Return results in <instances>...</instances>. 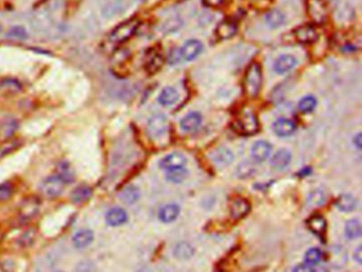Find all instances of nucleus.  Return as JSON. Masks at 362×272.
I'll use <instances>...</instances> for the list:
<instances>
[{"label":"nucleus","mask_w":362,"mask_h":272,"mask_svg":"<svg viewBox=\"0 0 362 272\" xmlns=\"http://www.w3.org/2000/svg\"><path fill=\"white\" fill-rule=\"evenodd\" d=\"M263 84L262 68L257 63H252L246 72L245 79H243V90L249 97H256Z\"/></svg>","instance_id":"nucleus-1"},{"label":"nucleus","mask_w":362,"mask_h":272,"mask_svg":"<svg viewBox=\"0 0 362 272\" xmlns=\"http://www.w3.org/2000/svg\"><path fill=\"white\" fill-rule=\"evenodd\" d=\"M139 27V20L136 18H132L127 22H124L111 32L108 36V40L113 44H122V42L130 40Z\"/></svg>","instance_id":"nucleus-2"},{"label":"nucleus","mask_w":362,"mask_h":272,"mask_svg":"<svg viewBox=\"0 0 362 272\" xmlns=\"http://www.w3.org/2000/svg\"><path fill=\"white\" fill-rule=\"evenodd\" d=\"M65 184L56 174L49 176L40 183L39 190L47 199H55L64 192Z\"/></svg>","instance_id":"nucleus-3"},{"label":"nucleus","mask_w":362,"mask_h":272,"mask_svg":"<svg viewBox=\"0 0 362 272\" xmlns=\"http://www.w3.org/2000/svg\"><path fill=\"white\" fill-rule=\"evenodd\" d=\"M307 13L309 18L317 24L326 22L328 8L325 0H307Z\"/></svg>","instance_id":"nucleus-4"},{"label":"nucleus","mask_w":362,"mask_h":272,"mask_svg":"<svg viewBox=\"0 0 362 272\" xmlns=\"http://www.w3.org/2000/svg\"><path fill=\"white\" fill-rule=\"evenodd\" d=\"M235 129L237 132L245 135L255 134L259 129L258 120L255 114L252 112L243 113L237 120L235 122Z\"/></svg>","instance_id":"nucleus-5"},{"label":"nucleus","mask_w":362,"mask_h":272,"mask_svg":"<svg viewBox=\"0 0 362 272\" xmlns=\"http://www.w3.org/2000/svg\"><path fill=\"white\" fill-rule=\"evenodd\" d=\"M168 120L164 115H154L148 122L147 130L151 138H161L167 132Z\"/></svg>","instance_id":"nucleus-6"},{"label":"nucleus","mask_w":362,"mask_h":272,"mask_svg":"<svg viewBox=\"0 0 362 272\" xmlns=\"http://www.w3.org/2000/svg\"><path fill=\"white\" fill-rule=\"evenodd\" d=\"M40 202L37 198L30 197L24 200L19 208V217L23 220H30L37 215Z\"/></svg>","instance_id":"nucleus-7"},{"label":"nucleus","mask_w":362,"mask_h":272,"mask_svg":"<svg viewBox=\"0 0 362 272\" xmlns=\"http://www.w3.org/2000/svg\"><path fill=\"white\" fill-rule=\"evenodd\" d=\"M164 65V56L159 50L152 49L149 51L145 62V70L148 74H153L157 72Z\"/></svg>","instance_id":"nucleus-8"},{"label":"nucleus","mask_w":362,"mask_h":272,"mask_svg":"<svg viewBox=\"0 0 362 272\" xmlns=\"http://www.w3.org/2000/svg\"><path fill=\"white\" fill-rule=\"evenodd\" d=\"M294 36L301 44H311L318 40V32L314 26L305 24L294 30Z\"/></svg>","instance_id":"nucleus-9"},{"label":"nucleus","mask_w":362,"mask_h":272,"mask_svg":"<svg viewBox=\"0 0 362 272\" xmlns=\"http://www.w3.org/2000/svg\"><path fill=\"white\" fill-rule=\"evenodd\" d=\"M128 212L122 208H112L105 215V221L109 226H119L128 221Z\"/></svg>","instance_id":"nucleus-10"},{"label":"nucleus","mask_w":362,"mask_h":272,"mask_svg":"<svg viewBox=\"0 0 362 272\" xmlns=\"http://www.w3.org/2000/svg\"><path fill=\"white\" fill-rule=\"evenodd\" d=\"M94 232L88 228H83L79 230L78 232H75L72 236V244L75 249L82 250L84 248H87V246L94 242Z\"/></svg>","instance_id":"nucleus-11"},{"label":"nucleus","mask_w":362,"mask_h":272,"mask_svg":"<svg viewBox=\"0 0 362 272\" xmlns=\"http://www.w3.org/2000/svg\"><path fill=\"white\" fill-rule=\"evenodd\" d=\"M203 50V45L201 42L197 40H190L184 44L181 49V56H183L186 61H191V60L196 58Z\"/></svg>","instance_id":"nucleus-12"},{"label":"nucleus","mask_w":362,"mask_h":272,"mask_svg":"<svg viewBox=\"0 0 362 272\" xmlns=\"http://www.w3.org/2000/svg\"><path fill=\"white\" fill-rule=\"evenodd\" d=\"M185 164H186V158L179 152H174L171 153V154H168L161 160V163H159L161 167L166 170L184 167Z\"/></svg>","instance_id":"nucleus-13"},{"label":"nucleus","mask_w":362,"mask_h":272,"mask_svg":"<svg viewBox=\"0 0 362 272\" xmlns=\"http://www.w3.org/2000/svg\"><path fill=\"white\" fill-rule=\"evenodd\" d=\"M271 150V144L268 142L259 140L256 142L254 146L252 147V156H253L256 162H264L270 156Z\"/></svg>","instance_id":"nucleus-14"},{"label":"nucleus","mask_w":362,"mask_h":272,"mask_svg":"<svg viewBox=\"0 0 362 272\" xmlns=\"http://www.w3.org/2000/svg\"><path fill=\"white\" fill-rule=\"evenodd\" d=\"M92 196V190L88 185L82 184L75 187L70 194V200L75 204H81L88 201Z\"/></svg>","instance_id":"nucleus-15"},{"label":"nucleus","mask_w":362,"mask_h":272,"mask_svg":"<svg viewBox=\"0 0 362 272\" xmlns=\"http://www.w3.org/2000/svg\"><path fill=\"white\" fill-rule=\"evenodd\" d=\"M250 210V203L243 198L234 199L231 204V215L234 219H240L246 216Z\"/></svg>","instance_id":"nucleus-16"},{"label":"nucleus","mask_w":362,"mask_h":272,"mask_svg":"<svg viewBox=\"0 0 362 272\" xmlns=\"http://www.w3.org/2000/svg\"><path fill=\"white\" fill-rule=\"evenodd\" d=\"M274 132L279 136H289L296 130V124L288 118H280L274 122Z\"/></svg>","instance_id":"nucleus-17"},{"label":"nucleus","mask_w":362,"mask_h":272,"mask_svg":"<svg viewBox=\"0 0 362 272\" xmlns=\"http://www.w3.org/2000/svg\"><path fill=\"white\" fill-rule=\"evenodd\" d=\"M296 65H297V58L293 56H290V54L282 56L275 61L274 70L277 74H285V72L291 70Z\"/></svg>","instance_id":"nucleus-18"},{"label":"nucleus","mask_w":362,"mask_h":272,"mask_svg":"<svg viewBox=\"0 0 362 272\" xmlns=\"http://www.w3.org/2000/svg\"><path fill=\"white\" fill-rule=\"evenodd\" d=\"M202 122V116L198 112H191L185 116L181 120L182 129L191 132L197 130Z\"/></svg>","instance_id":"nucleus-19"},{"label":"nucleus","mask_w":362,"mask_h":272,"mask_svg":"<svg viewBox=\"0 0 362 272\" xmlns=\"http://www.w3.org/2000/svg\"><path fill=\"white\" fill-rule=\"evenodd\" d=\"M291 162V154L288 150L281 149L271 158V165L274 169L282 170L287 167Z\"/></svg>","instance_id":"nucleus-20"},{"label":"nucleus","mask_w":362,"mask_h":272,"mask_svg":"<svg viewBox=\"0 0 362 272\" xmlns=\"http://www.w3.org/2000/svg\"><path fill=\"white\" fill-rule=\"evenodd\" d=\"M237 33V26L234 22L225 20L218 26L216 34L220 40H229Z\"/></svg>","instance_id":"nucleus-21"},{"label":"nucleus","mask_w":362,"mask_h":272,"mask_svg":"<svg viewBox=\"0 0 362 272\" xmlns=\"http://www.w3.org/2000/svg\"><path fill=\"white\" fill-rule=\"evenodd\" d=\"M56 176L61 178L64 184L72 183L75 178L73 169L71 168L68 162H61L56 167Z\"/></svg>","instance_id":"nucleus-22"},{"label":"nucleus","mask_w":362,"mask_h":272,"mask_svg":"<svg viewBox=\"0 0 362 272\" xmlns=\"http://www.w3.org/2000/svg\"><path fill=\"white\" fill-rule=\"evenodd\" d=\"M140 198V192L136 186L129 185L120 192L119 199L125 204H134Z\"/></svg>","instance_id":"nucleus-23"},{"label":"nucleus","mask_w":362,"mask_h":272,"mask_svg":"<svg viewBox=\"0 0 362 272\" xmlns=\"http://www.w3.org/2000/svg\"><path fill=\"white\" fill-rule=\"evenodd\" d=\"M180 214V208L175 204H167V206H163L158 212V217L163 222H172L176 218H178Z\"/></svg>","instance_id":"nucleus-24"},{"label":"nucleus","mask_w":362,"mask_h":272,"mask_svg":"<svg viewBox=\"0 0 362 272\" xmlns=\"http://www.w3.org/2000/svg\"><path fill=\"white\" fill-rule=\"evenodd\" d=\"M335 206L341 212H352L357 206V200L352 194H342L337 199Z\"/></svg>","instance_id":"nucleus-25"},{"label":"nucleus","mask_w":362,"mask_h":272,"mask_svg":"<svg viewBox=\"0 0 362 272\" xmlns=\"http://www.w3.org/2000/svg\"><path fill=\"white\" fill-rule=\"evenodd\" d=\"M213 160L216 164L221 165V166H225L229 165L230 163H232L234 160V154L232 153L231 150L226 149V148H219L217 149L212 156Z\"/></svg>","instance_id":"nucleus-26"},{"label":"nucleus","mask_w":362,"mask_h":272,"mask_svg":"<svg viewBox=\"0 0 362 272\" xmlns=\"http://www.w3.org/2000/svg\"><path fill=\"white\" fill-rule=\"evenodd\" d=\"M179 99V92L173 88H166L161 92L158 97V102L162 106H171L175 104V101Z\"/></svg>","instance_id":"nucleus-27"},{"label":"nucleus","mask_w":362,"mask_h":272,"mask_svg":"<svg viewBox=\"0 0 362 272\" xmlns=\"http://www.w3.org/2000/svg\"><path fill=\"white\" fill-rule=\"evenodd\" d=\"M18 128V122L14 118H6L0 124V134L4 138H11Z\"/></svg>","instance_id":"nucleus-28"},{"label":"nucleus","mask_w":362,"mask_h":272,"mask_svg":"<svg viewBox=\"0 0 362 272\" xmlns=\"http://www.w3.org/2000/svg\"><path fill=\"white\" fill-rule=\"evenodd\" d=\"M193 248L188 242H180L174 246L173 254L178 260H189L193 255Z\"/></svg>","instance_id":"nucleus-29"},{"label":"nucleus","mask_w":362,"mask_h":272,"mask_svg":"<svg viewBox=\"0 0 362 272\" xmlns=\"http://www.w3.org/2000/svg\"><path fill=\"white\" fill-rule=\"evenodd\" d=\"M309 228L316 234H323L326 230V220L321 215H315L308 220Z\"/></svg>","instance_id":"nucleus-30"},{"label":"nucleus","mask_w":362,"mask_h":272,"mask_svg":"<svg viewBox=\"0 0 362 272\" xmlns=\"http://www.w3.org/2000/svg\"><path fill=\"white\" fill-rule=\"evenodd\" d=\"M188 176V172L184 167L168 170L166 178L171 183H181Z\"/></svg>","instance_id":"nucleus-31"},{"label":"nucleus","mask_w":362,"mask_h":272,"mask_svg":"<svg viewBox=\"0 0 362 272\" xmlns=\"http://www.w3.org/2000/svg\"><path fill=\"white\" fill-rule=\"evenodd\" d=\"M345 234H347V236L351 238V240L359 237L361 235L360 221L357 219L348 221V224H345Z\"/></svg>","instance_id":"nucleus-32"},{"label":"nucleus","mask_w":362,"mask_h":272,"mask_svg":"<svg viewBox=\"0 0 362 272\" xmlns=\"http://www.w3.org/2000/svg\"><path fill=\"white\" fill-rule=\"evenodd\" d=\"M266 20L271 28H279L285 22V16L283 13L277 10L269 12L266 16Z\"/></svg>","instance_id":"nucleus-33"},{"label":"nucleus","mask_w":362,"mask_h":272,"mask_svg":"<svg viewBox=\"0 0 362 272\" xmlns=\"http://www.w3.org/2000/svg\"><path fill=\"white\" fill-rule=\"evenodd\" d=\"M0 88H1L2 92H5L7 94H17L22 90L21 84L14 79H4L2 82L0 83Z\"/></svg>","instance_id":"nucleus-34"},{"label":"nucleus","mask_w":362,"mask_h":272,"mask_svg":"<svg viewBox=\"0 0 362 272\" xmlns=\"http://www.w3.org/2000/svg\"><path fill=\"white\" fill-rule=\"evenodd\" d=\"M325 202V194L321 190H314L310 192L307 198V206L309 208H319Z\"/></svg>","instance_id":"nucleus-35"},{"label":"nucleus","mask_w":362,"mask_h":272,"mask_svg":"<svg viewBox=\"0 0 362 272\" xmlns=\"http://www.w3.org/2000/svg\"><path fill=\"white\" fill-rule=\"evenodd\" d=\"M35 238H36V230L30 228L21 234L18 240V242L21 246H23V248H28V246H30L35 242Z\"/></svg>","instance_id":"nucleus-36"},{"label":"nucleus","mask_w":362,"mask_h":272,"mask_svg":"<svg viewBox=\"0 0 362 272\" xmlns=\"http://www.w3.org/2000/svg\"><path fill=\"white\" fill-rule=\"evenodd\" d=\"M317 106V100L313 96H306L299 102V110L303 113H309Z\"/></svg>","instance_id":"nucleus-37"},{"label":"nucleus","mask_w":362,"mask_h":272,"mask_svg":"<svg viewBox=\"0 0 362 272\" xmlns=\"http://www.w3.org/2000/svg\"><path fill=\"white\" fill-rule=\"evenodd\" d=\"M6 36L9 38H14V40H23L28 38L29 34H28L27 30L22 27V26H14V27H12L9 30V32H7Z\"/></svg>","instance_id":"nucleus-38"},{"label":"nucleus","mask_w":362,"mask_h":272,"mask_svg":"<svg viewBox=\"0 0 362 272\" xmlns=\"http://www.w3.org/2000/svg\"><path fill=\"white\" fill-rule=\"evenodd\" d=\"M322 260V251L318 248H311L305 254L307 265H316Z\"/></svg>","instance_id":"nucleus-39"},{"label":"nucleus","mask_w":362,"mask_h":272,"mask_svg":"<svg viewBox=\"0 0 362 272\" xmlns=\"http://www.w3.org/2000/svg\"><path fill=\"white\" fill-rule=\"evenodd\" d=\"M14 192V186L10 182L0 184V202H4L11 199Z\"/></svg>","instance_id":"nucleus-40"},{"label":"nucleus","mask_w":362,"mask_h":272,"mask_svg":"<svg viewBox=\"0 0 362 272\" xmlns=\"http://www.w3.org/2000/svg\"><path fill=\"white\" fill-rule=\"evenodd\" d=\"M95 271H96L95 262L89 260H81L80 262L77 264V266H75L74 269V272H95Z\"/></svg>","instance_id":"nucleus-41"},{"label":"nucleus","mask_w":362,"mask_h":272,"mask_svg":"<svg viewBox=\"0 0 362 272\" xmlns=\"http://www.w3.org/2000/svg\"><path fill=\"white\" fill-rule=\"evenodd\" d=\"M253 172H254V167H253V165L248 163V162L241 163L237 168V174L239 178H248V176H252V174Z\"/></svg>","instance_id":"nucleus-42"},{"label":"nucleus","mask_w":362,"mask_h":272,"mask_svg":"<svg viewBox=\"0 0 362 272\" xmlns=\"http://www.w3.org/2000/svg\"><path fill=\"white\" fill-rule=\"evenodd\" d=\"M292 272H314V269L311 268L309 265L302 264V265H298L296 268H294L292 270Z\"/></svg>","instance_id":"nucleus-43"},{"label":"nucleus","mask_w":362,"mask_h":272,"mask_svg":"<svg viewBox=\"0 0 362 272\" xmlns=\"http://www.w3.org/2000/svg\"><path fill=\"white\" fill-rule=\"evenodd\" d=\"M354 258L356 260V262L358 264L362 262V246H359L358 248L356 249V251L354 252Z\"/></svg>","instance_id":"nucleus-44"},{"label":"nucleus","mask_w":362,"mask_h":272,"mask_svg":"<svg viewBox=\"0 0 362 272\" xmlns=\"http://www.w3.org/2000/svg\"><path fill=\"white\" fill-rule=\"evenodd\" d=\"M203 2L208 6H219L224 2V0H203Z\"/></svg>","instance_id":"nucleus-45"},{"label":"nucleus","mask_w":362,"mask_h":272,"mask_svg":"<svg viewBox=\"0 0 362 272\" xmlns=\"http://www.w3.org/2000/svg\"><path fill=\"white\" fill-rule=\"evenodd\" d=\"M361 140H362V136H361V134L359 133V134H357V135L355 136V138H354V144H355V146H356L358 149H361V147H362V142H361Z\"/></svg>","instance_id":"nucleus-46"},{"label":"nucleus","mask_w":362,"mask_h":272,"mask_svg":"<svg viewBox=\"0 0 362 272\" xmlns=\"http://www.w3.org/2000/svg\"><path fill=\"white\" fill-rule=\"evenodd\" d=\"M314 272H328V271L326 269H324V268H319L317 270H314Z\"/></svg>","instance_id":"nucleus-47"},{"label":"nucleus","mask_w":362,"mask_h":272,"mask_svg":"<svg viewBox=\"0 0 362 272\" xmlns=\"http://www.w3.org/2000/svg\"><path fill=\"white\" fill-rule=\"evenodd\" d=\"M1 31H2V24H0V33H1Z\"/></svg>","instance_id":"nucleus-48"},{"label":"nucleus","mask_w":362,"mask_h":272,"mask_svg":"<svg viewBox=\"0 0 362 272\" xmlns=\"http://www.w3.org/2000/svg\"><path fill=\"white\" fill-rule=\"evenodd\" d=\"M217 272H224V271H222V270H219V271H217Z\"/></svg>","instance_id":"nucleus-49"}]
</instances>
